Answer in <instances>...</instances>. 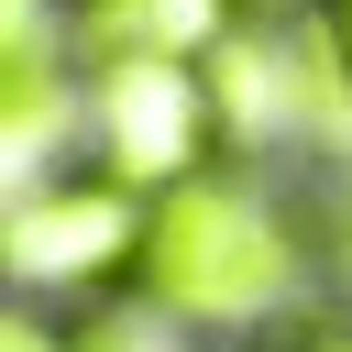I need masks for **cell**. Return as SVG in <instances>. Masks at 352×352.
Returning a JSON list of instances; mask_svg holds the SVG:
<instances>
[{"instance_id": "1", "label": "cell", "mask_w": 352, "mask_h": 352, "mask_svg": "<svg viewBox=\"0 0 352 352\" xmlns=\"http://www.w3.org/2000/svg\"><path fill=\"white\" fill-rule=\"evenodd\" d=\"M297 286V220L275 187L253 176H198L176 198H154V231H143V275L132 297L154 319H187V330H253L275 319Z\"/></svg>"}, {"instance_id": "2", "label": "cell", "mask_w": 352, "mask_h": 352, "mask_svg": "<svg viewBox=\"0 0 352 352\" xmlns=\"http://www.w3.org/2000/svg\"><path fill=\"white\" fill-rule=\"evenodd\" d=\"M88 121H99V176H121L132 198H176V187L209 176L220 77L176 66V55H110L99 88H88Z\"/></svg>"}, {"instance_id": "3", "label": "cell", "mask_w": 352, "mask_h": 352, "mask_svg": "<svg viewBox=\"0 0 352 352\" xmlns=\"http://www.w3.org/2000/svg\"><path fill=\"white\" fill-rule=\"evenodd\" d=\"M143 231H154V209L88 165V176H55L11 209V275L44 297H110L143 275Z\"/></svg>"}, {"instance_id": "4", "label": "cell", "mask_w": 352, "mask_h": 352, "mask_svg": "<svg viewBox=\"0 0 352 352\" xmlns=\"http://www.w3.org/2000/svg\"><path fill=\"white\" fill-rule=\"evenodd\" d=\"M231 11H242V0H77L99 66H110V55H176V66H209V55L242 33Z\"/></svg>"}, {"instance_id": "5", "label": "cell", "mask_w": 352, "mask_h": 352, "mask_svg": "<svg viewBox=\"0 0 352 352\" xmlns=\"http://www.w3.org/2000/svg\"><path fill=\"white\" fill-rule=\"evenodd\" d=\"M66 352H143V330H132V308H110V319H88Z\"/></svg>"}, {"instance_id": "6", "label": "cell", "mask_w": 352, "mask_h": 352, "mask_svg": "<svg viewBox=\"0 0 352 352\" xmlns=\"http://www.w3.org/2000/svg\"><path fill=\"white\" fill-rule=\"evenodd\" d=\"M330 66H341V88H352V0H330Z\"/></svg>"}, {"instance_id": "7", "label": "cell", "mask_w": 352, "mask_h": 352, "mask_svg": "<svg viewBox=\"0 0 352 352\" xmlns=\"http://www.w3.org/2000/svg\"><path fill=\"white\" fill-rule=\"evenodd\" d=\"M308 352H352V319H330V330H308Z\"/></svg>"}]
</instances>
